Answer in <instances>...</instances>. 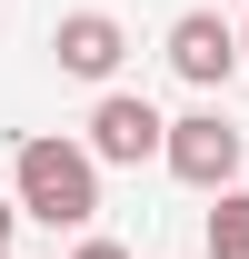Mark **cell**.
<instances>
[{
	"mask_svg": "<svg viewBox=\"0 0 249 259\" xmlns=\"http://www.w3.org/2000/svg\"><path fill=\"white\" fill-rule=\"evenodd\" d=\"M10 209L40 229H90L100 220V160L60 130H30L20 160H10Z\"/></svg>",
	"mask_w": 249,
	"mask_h": 259,
	"instance_id": "cell-1",
	"label": "cell"
},
{
	"mask_svg": "<svg viewBox=\"0 0 249 259\" xmlns=\"http://www.w3.org/2000/svg\"><path fill=\"white\" fill-rule=\"evenodd\" d=\"M239 160H249V140H239V120L229 110H180L170 120V140H159V169L180 180V190H239Z\"/></svg>",
	"mask_w": 249,
	"mask_h": 259,
	"instance_id": "cell-2",
	"label": "cell"
},
{
	"mask_svg": "<svg viewBox=\"0 0 249 259\" xmlns=\"http://www.w3.org/2000/svg\"><path fill=\"white\" fill-rule=\"evenodd\" d=\"M159 140H170V120H159L140 90H100V110H90V150L100 169H140V160H159Z\"/></svg>",
	"mask_w": 249,
	"mask_h": 259,
	"instance_id": "cell-3",
	"label": "cell"
},
{
	"mask_svg": "<svg viewBox=\"0 0 249 259\" xmlns=\"http://www.w3.org/2000/svg\"><path fill=\"white\" fill-rule=\"evenodd\" d=\"M170 70H180L189 90H229L239 80V30L219 10H180L170 20Z\"/></svg>",
	"mask_w": 249,
	"mask_h": 259,
	"instance_id": "cell-4",
	"label": "cell"
},
{
	"mask_svg": "<svg viewBox=\"0 0 249 259\" xmlns=\"http://www.w3.org/2000/svg\"><path fill=\"white\" fill-rule=\"evenodd\" d=\"M50 60H60L70 80H90V90H110V80H120V60H130V30L110 20V10H70L60 30H50Z\"/></svg>",
	"mask_w": 249,
	"mask_h": 259,
	"instance_id": "cell-5",
	"label": "cell"
},
{
	"mask_svg": "<svg viewBox=\"0 0 249 259\" xmlns=\"http://www.w3.org/2000/svg\"><path fill=\"white\" fill-rule=\"evenodd\" d=\"M210 259H249V190H219V209H210Z\"/></svg>",
	"mask_w": 249,
	"mask_h": 259,
	"instance_id": "cell-6",
	"label": "cell"
},
{
	"mask_svg": "<svg viewBox=\"0 0 249 259\" xmlns=\"http://www.w3.org/2000/svg\"><path fill=\"white\" fill-rule=\"evenodd\" d=\"M70 259H130V249H120V239H80Z\"/></svg>",
	"mask_w": 249,
	"mask_h": 259,
	"instance_id": "cell-7",
	"label": "cell"
},
{
	"mask_svg": "<svg viewBox=\"0 0 249 259\" xmlns=\"http://www.w3.org/2000/svg\"><path fill=\"white\" fill-rule=\"evenodd\" d=\"M10 229H20V209H10V190H0V259H10Z\"/></svg>",
	"mask_w": 249,
	"mask_h": 259,
	"instance_id": "cell-8",
	"label": "cell"
},
{
	"mask_svg": "<svg viewBox=\"0 0 249 259\" xmlns=\"http://www.w3.org/2000/svg\"><path fill=\"white\" fill-rule=\"evenodd\" d=\"M239 70H249V20H239Z\"/></svg>",
	"mask_w": 249,
	"mask_h": 259,
	"instance_id": "cell-9",
	"label": "cell"
}]
</instances>
